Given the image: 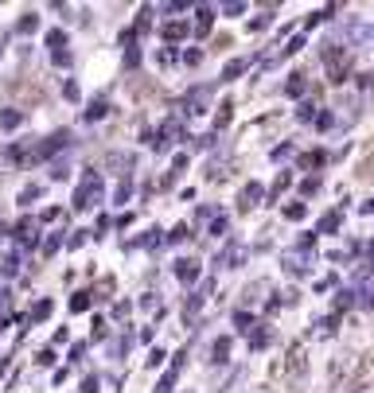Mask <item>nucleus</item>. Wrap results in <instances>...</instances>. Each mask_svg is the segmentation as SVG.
Returning a JSON list of instances; mask_svg holds the SVG:
<instances>
[{"label":"nucleus","instance_id":"nucleus-2","mask_svg":"<svg viewBox=\"0 0 374 393\" xmlns=\"http://www.w3.org/2000/svg\"><path fill=\"white\" fill-rule=\"evenodd\" d=\"M312 261H316V249L312 246H301V241H296L293 249H285V253H281V265H285V273H293V277L312 273Z\"/></svg>","mask_w":374,"mask_h":393},{"label":"nucleus","instance_id":"nucleus-39","mask_svg":"<svg viewBox=\"0 0 374 393\" xmlns=\"http://www.w3.org/2000/svg\"><path fill=\"white\" fill-rule=\"evenodd\" d=\"M36 362H39V366H51V362H55V350H51V347H43V350L36 355Z\"/></svg>","mask_w":374,"mask_h":393},{"label":"nucleus","instance_id":"nucleus-20","mask_svg":"<svg viewBox=\"0 0 374 393\" xmlns=\"http://www.w3.org/2000/svg\"><path fill=\"white\" fill-rule=\"evenodd\" d=\"M316 117H320V110H316V102H301L296 105V121H304V125H316Z\"/></svg>","mask_w":374,"mask_h":393},{"label":"nucleus","instance_id":"nucleus-38","mask_svg":"<svg viewBox=\"0 0 374 393\" xmlns=\"http://www.w3.org/2000/svg\"><path fill=\"white\" fill-rule=\"evenodd\" d=\"M63 246V238H59V234H51V238H43V253H55V249H59Z\"/></svg>","mask_w":374,"mask_h":393},{"label":"nucleus","instance_id":"nucleus-51","mask_svg":"<svg viewBox=\"0 0 374 393\" xmlns=\"http://www.w3.org/2000/svg\"><path fill=\"white\" fill-rule=\"evenodd\" d=\"M125 315H129V300H121V304L113 308V320H125Z\"/></svg>","mask_w":374,"mask_h":393},{"label":"nucleus","instance_id":"nucleus-22","mask_svg":"<svg viewBox=\"0 0 374 393\" xmlns=\"http://www.w3.org/2000/svg\"><path fill=\"white\" fill-rule=\"evenodd\" d=\"M20 125H24L20 110H4V113H0V129H20Z\"/></svg>","mask_w":374,"mask_h":393},{"label":"nucleus","instance_id":"nucleus-8","mask_svg":"<svg viewBox=\"0 0 374 393\" xmlns=\"http://www.w3.org/2000/svg\"><path fill=\"white\" fill-rule=\"evenodd\" d=\"M211 28H214V8L211 4H199L195 8V31H199V36H207Z\"/></svg>","mask_w":374,"mask_h":393},{"label":"nucleus","instance_id":"nucleus-42","mask_svg":"<svg viewBox=\"0 0 374 393\" xmlns=\"http://www.w3.org/2000/svg\"><path fill=\"white\" fill-rule=\"evenodd\" d=\"M289 156H293V145H277V148H273V160H289Z\"/></svg>","mask_w":374,"mask_h":393},{"label":"nucleus","instance_id":"nucleus-24","mask_svg":"<svg viewBox=\"0 0 374 393\" xmlns=\"http://www.w3.org/2000/svg\"><path fill=\"white\" fill-rule=\"evenodd\" d=\"M261 292H269V281H254V284H249V288L242 292V296H246V304H254V300H261Z\"/></svg>","mask_w":374,"mask_h":393},{"label":"nucleus","instance_id":"nucleus-45","mask_svg":"<svg viewBox=\"0 0 374 393\" xmlns=\"http://www.w3.org/2000/svg\"><path fill=\"white\" fill-rule=\"evenodd\" d=\"M82 355H86V342H74V347H71V362H82Z\"/></svg>","mask_w":374,"mask_h":393},{"label":"nucleus","instance_id":"nucleus-14","mask_svg":"<svg viewBox=\"0 0 374 393\" xmlns=\"http://www.w3.org/2000/svg\"><path fill=\"white\" fill-rule=\"evenodd\" d=\"M180 366H184V355H180L176 362H172V370L160 378V386H156V393H172V386H176V378H180Z\"/></svg>","mask_w":374,"mask_h":393},{"label":"nucleus","instance_id":"nucleus-37","mask_svg":"<svg viewBox=\"0 0 374 393\" xmlns=\"http://www.w3.org/2000/svg\"><path fill=\"white\" fill-rule=\"evenodd\" d=\"M269 23H273V8H269L265 16H257V20L249 23V31H261V28H269Z\"/></svg>","mask_w":374,"mask_h":393},{"label":"nucleus","instance_id":"nucleus-5","mask_svg":"<svg viewBox=\"0 0 374 393\" xmlns=\"http://www.w3.org/2000/svg\"><path fill=\"white\" fill-rule=\"evenodd\" d=\"M246 257H249V249L242 246V241H234V246H227V249L219 253V265H222V269H238Z\"/></svg>","mask_w":374,"mask_h":393},{"label":"nucleus","instance_id":"nucleus-59","mask_svg":"<svg viewBox=\"0 0 374 393\" xmlns=\"http://www.w3.org/2000/svg\"><path fill=\"white\" fill-rule=\"evenodd\" d=\"M4 39H8V36H4V31H0V51H4Z\"/></svg>","mask_w":374,"mask_h":393},{"label":"nucleus","instance_id":"nucleus-7","mask_svg":"<svg viewBox=\"0 0 374 393\" xmlns=\"http://www.w3.org/2000/svg\"><path fill=\"white\" fill-rule=\"evenodd\" d=\"M230 347H234V335H222V339H214V347H211V362H214V366L230 362Z\"/></svg>","mask_w":374,"mask_h":393},{"label":"nucleus","instance_id":"nucleus-15","mask_svg":"<svg viewBox=\"0 0 374 393\" xmlns=\"http://www.w3.org/2000/svg\"><path fill=\"white\" fill-rule=\"evenodd\" d=\"M339 222H343V214H339V211L323 214V219L316 222V234H336V230H339Z\"/></svg>","mask_w":374,"mask_h":393},{"label":"nucleus","instance_id":"nucleus-41","mask_svg":"<svg viewBox=\"0 0 374 393\" xmlns=\"http://www.w3.org/2000/svg\"><path fill=\"white\" fill-rule=\"evenodd\" d=\"M214 140H219L214 132H203V137H195V148H214Z\"/></svg>","mask_w":374,"mask_h":393},{"label":"nucleus","instance_id":"nucleus-46","mask_svg":"<svg viewBox=\"0 0 374 393\" xmlns=\"http://www.w3.org/2000/svg\"><path fill=\"white\" fill-rule=\"evenodd\" d=\"M71 63H74L71 51H55V66H71Z\"/></svg>","mask_w":374,"mask_h":393},{"label":"nucleus","instance_id":"nucleus-44","mask_svg":"<svg viewBox=\"0 0 374 393\" xmlns=\"http://www.w3.org/2000/svg\"><path fill=\"white\" fill-rule=\"evenodd\" d=\"M184 63L187 66H199V63H203V51H195V47H191V51L184 55Z\"/></svg>","mask_w":374,"mask_h":393},{"label":"nucleus","instance_id":"nucleus-27","mask_svg":"<svg viewBox=\"0 0 374 393\" xmlns=\"http://www.w3.org/2000/svg\"><path fill=\"white\" fill-rule=\"evenodd\" d=\"M336 315H328V320H316V335H320V339H328V335H336Z\"/></svg>","mask_w":374,"mask_h":393},{"label":"nucleus","instance_id":"nucleus-60","mask_svg":"<svg viewBox=\"0 0 374 393\" xmlns=\"http://www.w3.org/2000/svg\"><path fill=\"white\" fill-rule=\"evenodd\" d=\"M370 90H374V74H370Z\"/></svg>","mask_w":374,"mask_h":393},{"label":"nucleus","instance_id":"nucleus-19","mask_svg":"<svg viewBox=\"0 0 374 393\" xmlns=\"http://www.w3.org/2000/svg\"><path fill=\"white\" fill-rule=\"evenodd\" d=\"M242 70H246V58H230V63L222 66V82H234Z\"/></svg>","mask_w":374,"mask_h":393},{"label":"nucleus","instance_id":"nucleus-40","mask_svg":"<svg viewBox=\"0 0 374 393\" xmlns=\"http://www.w3.org/2000/svg\"><path fill=\"white\" fill-rule=\"evenodd\" d=\"M316 191H320V179H316V175H312V179H304V183H301V195H316Z\"/></svg>","mask_w":374,"mask_h":393},{"label":"nucleus","instance_id":"nucleus-11","mask_svg":"<svg viewBox=\"0 0 374 393\" xmlns=\"http://www.w3.org/2000/svg\"><path fill=\"white\" fill-rule=\"evenodd\" d=\"M261 199H265V187H261V183H246V187H242V211L257 206Z\"/></svg>","mask_w":374,"mask_h":393},{"label":"nucleus","instance_id":"nucleus-21","mask_svg":"<svg viewBox=\"0 0 374 393\" xmlns=\"http://www.w3.org/2000/svg\"><path fill=\"white\" fill-rule=\"evenodd\" d=\"M230 117H234V102H222V105H219V113H214V129H227Z\"/></svg>","mask_w":374,"mask_h":393},{"label":"nucleus","instance_id":"nucleus-32","mask_svg":"<svg viewBox=\"0 0 374 393\" xmlns=\"http://www.w3.org/2000/svg\"><path fill=\"white\" fill-rule=\"evenodd\" d=\"M90 308V292H74L71 296V312H86Z\"/></svg>","mask_w":374,"mask_h":393},{"label":"nucleus","instance_id":"nucleus-31","mask_svg":"<svg viewBox=\"0 0 374 393\" xmlns=\"http://www.w3.org/2000/svg\"><path fill=\"white\" fill-rule=\"evenodd\" d=\"M105 113H110V105H105L102 98H98V102H94V105H90V110H86V121H102Z\"/></svg>","mask_w":374,"mask_h":393},{"label":"nucleus","instance_id":"nucleus-47","mask_svg":"<svg viewBox=\"0 0 374 393\" xmlns=\"http://www.w3.org/2000/svg\"><path fill=\"white\" fill-rule=\"evenodd\" d=\"M222 12H227V16H242V12H246V4H242V0H234V4H227Z\"/></svg>","mask_w":374,"mask_h":393},{"label":"nucleus","instance_id":"nucleus-10","mask_svg":"<svg viewBox=\"0 0 374 393\" xmlns=\"http://www.w3.org/2000/svg\"><path fill=\"white\" fill-rule=\"evenodd\" d=\"M187 23L184 20H168V23H164V28H160V36L164 39H168V43H180V39H187Z\"/></svg>","mask_w":374,"mask_h":393},{"label":"nucleus","instance_id":"nucleus-17","mask_svg":"<svg viewBox=\"0 0 374 393\" xmlns=\"http://www.w3.org/2000/svg\"><path fill=\"white\" fill-rule=\"evenodd\" d=\"M304 366H308V362H304V347H293V350H289V374L296 378V374H304Z\"/></svg>","mask_w":374,"mask_h":393},{"label":"nucleus","instance_id":"nucleus-35","mask_svg":"<svg viewBox=\"0 0 374 393\" xmlns=\"http://www.w3.org/2000/svg\"><path fill=\"white\" fill-rule=\"evenodd\" d=\"M304 214H308V206H304V203H289V206H285V219H293V222L304 219Z\"/></svg>","mask_w":374,"mask_h":393},{"label":"nucleus","instance_id":"nucleus-34","mask_svg":"<svg viewBox=\"0 0 374 393\" xmlns=\"http://www.w3.org/2000/svg\"><path fill=\"white\" fill-rule=\"evenodd\" d=\"M254 328V315L249 312H234V331H249Z\"/></svg>","mask_w":374,"mask_h":393},{"label":"nucleus","instance_id":"nucleus-61","mask_svg":"<svg viewBox=\"0 0 374 393\" xmlns=\"http://www.w3.org/2000/svg\"><path fill=\"white\" fill-rule=\"evenodd\" d=\"M184 393H191V389H184Z\"/></svg>","mask_w":374,"mask_h":393},{"label":"nucleus","instance_id":"nucleus-29","mask_svg":"<svg viewBox=\"0 0 374 393\" xmlns=\"http://www.w3.org/2000/svg\"><path fill=\"white\" fill-rule=\"evenodd\" d=\"M47 315H51V300H39V304L31 308L28 320H31V323H39V320H47Z\"/></svg>","mask_w":374,"mask_h":393},{"label":"nucleus","instance_id":"nucleus-33","mask_svg":"<svg viewBox=\"0 0 374 393\" xmlns=\"http://www.w3.org/2000/svg\"><path fill=\"white\" fill-rule=\"evenodd\" d=\"M129 195H133V179H121V183H118V191H113V203H125Z\"/></svg>","mask_w":374,"mask_h":393},{"label":"nucleus","instance_id":"nucleus-55","mask_svg":"<svg viewBox=\"0 0 374 393\" xmlns=\"http://www.w3.org/2000/svg\"><path fill=\"white\" fill-rule=\"evenodd\" d=\"M164 358H168V355H164V350H152V355H148V366H160Z\"/></svg>","mask_w":374,"mask_h":393},{"label":"nucleus","instance_id":"nucleus-58","mask_svg":"<svg viewBox=\"0 0 374 393\" xmlns=\"http://www.w3.org/2000/svg\"><path fill=\"white\" fill-rule=\"evenodd\" d=\"M367 265H374V241H367Z\"/></svg>","mask_w":374,"mask_h":393},{"label":"nucleus","instance_id":"nucleus-26","mask_svg":"<svg viewBox=\"0 0 374 393\" xmlns=\"http://www.w3.org/2000/svg\"><path fill=\"white\" fill-rule=\"evenodd\" d=\"M351 304H359V292L347 288V292H339V296H336V312H347Z\"/></svg>","mask_w":374,"mask_h":393},{"label":"nucleus","instance_id":"nucleus-23","mask_svg":"<svg viewBox=\"0 0 374 393\" xmlns=\"http://www.w3.org/2000/svg\"><path fill=\"white\" fill-rule=\"evenodd\" d=\"M273 342V331L265 328V331H254V335H249V350H265Z\"/></svg>","mask_w":374,"mask_h":393},{"label":"nucleus","instance_id":"nucleus-56","mask_svg":"<svg viewBox=\"0 0 374 393\" xmlns=\"http://www.w3.org/2000/svg\"><path fill=\"white\" fill-rule=\"evenodd\" d=\"M82 393H98V378H86V382H82Z\"/></svg>","mask_w":374,"mask_h":393},{"label":"nucleus","instance_id":"nucleus-12","mask_svg":"<svg viewBox=\"0 0 374 393\" xmlns=\"http://www.w3.org/2000/svg\"><path fill=\"white\" fill-rule=\"evenodd\" d=\"M323 160H328V152H323V148H316V152H304L301 160V172H316V168H323Z\"/></svg>","mask_w":374,"mask_h":393},{"label":"nucleus","instance_id":"nucleus-36","mask_svg":"<svg viewBox=\"0 0 374 393\" xmlns=\"http://www.w3.org/2000/svg\"><path fill=\"white\" fill-rule=\"evenodd\" d=\"M66 43V31H47V47H55V51H63Z\"/></svg>","mask_w":374,"mask_h":393},{"label":"nucleus","instance_id":"nucleus-1","mask_svg":"<svg viewBox=\"0 0 374 393\" xmlns=\"http://www.w3.org/2000/svg\"><path fill=\"white\" fill-rule=\"evenodd\" d=\"M105 199V183L98 172H86L78 179V187H74V211H94L98 203Z\"/></svg>","mask_w":374,"mask_h":393},{"label":"nucleus","instance_id":"nucleus-18","mask_svg":"<svg viewBox=\"0 0 374 393\" xmlns=\"http://www.w3.org/2000/svg\"><path fill=\"white\" fill-rule=\"evenodd\" d=\"M20 273V253H4L0 257V277H16Z\"/></svg>","mask_w":374,"mask_h":393},{"label":"nucleus","instance_id":"nucleus-4","mask_svg":"<svg viewBox=\"0 0 374 393\" xmlns=\"http://www.w3.org/2000/svg\"><path fill=\"white\" fill-rule=\"evenodd\" d=\"M66 145H71V132H66V129L51 132L47 140H39V145H36V160H51V156H55V152H63Z\"/></svg>","mask_w":374,"mask_h":393},{"label":"nucleus","instance_id":"nucleus-6","mask_svg":"<svg viewBox=\"0 0 374 393\" xmlns=\"http://www.w3.org/2000/svg\"><path fill=\"white\" fill-rule=\"evenodd\" d=\"M331 117H336V129H347V125L359 121V102H343L331 110Z\"/></svg>","mask_w":374,"mask_h":393},{"label":"nucleus","instance_id":"nucleus-52","mask_svg":"<svg viewBox=\"0 0 374 393\" xmlns=\"http://www.w3.org/2000/svg\"><path fill=\"white\" fill-rule=\"evenodd\" d=\"M359 308H374V288H367V292L359 296Z\"/></svg>","mask_w":374,"mask_h":393},{"label":"nucleus","instance_id":"nucleus-13","mask_svg":"<svg viewBox=\"0 0 374 393\" xmlns=\"http://www.w3.org/2000/svg\"><path fill=\"white\" fill-rule=\"evenodd\" d=\"M16 234H20V246H24V249H31V246L39 241V238H36V222H31V219H24L20 226H16Z\"/></svg>","mask_w":374,"mask_h":393},{"label":"nucleus","instance_id":"nucleus-25","mask_svg":"<svg viewBox=\"0 0 374 393\" xmlns=\"http://www.w3.org/2000/svg\"><path fill=\"white\" fill-rule=\"evenodd\" d=\"M164 241H168V238H164V230H148L145 238H140V246H145V249H160Z\"/></svg>","mask_w":374,"mask_h":393},{"label":"nucleus","instance_id":"nucleus-3","mask_svg":"<svg viewBox=\"0 0 374 393\" xmlns=\"http://www.w3.org/2000/svg\"><path fill=\"white\" fill-rule=\"evenodd\" d=\"M207 105H211V86H191L187 90V98L180 102V117H199V113H207Z\"/></svg>","mask_w":374,"mask_h":393},{"label":"nucleus","instance_id":"nucleus-16","mask_svg":"<svg viewBox=\"0 0 374 393\" xmlns=\"http://www.w3.org/2000/svg\"><path fill=\"white\" fill-rule=\"evenodd\" d=\"M304 90H308V82H304V74H296V70H293V74H289V82H285V94H289V98H301Z\"/></svg>","mask_w":374,"mask_h":393},{"label":"nucleus","instance_id":"nucleus-28","mask_svg":"<svg viewBox=\"0 0 374 393\" xmlns=\"http://www.w3.org/2000/svg\"><path fill=\"white\" fill-rule=\"evenodd\" d=\"M36 28H39V16H36V12H28L20 23H16V31H20V36H31Z\"/></svg>","mask_w":374,"mask_h":393},{"label":"nucleus","instance_id":"nucleus-43","mask_svg":"<svg viewBox=\"0 0 374 393\" xmlns=\"http://www.w3.org/2000/svg\"><path fill=\"white\" fill-rule=\"evenodd\" d=\"M164 238H168L172 246H176V241H184V238H187V226H176V230H172V234H164Z\"/></svg>","mask_w":374,"mask_h":393},{"label":"nucleus","instance_id":"nucleus-30","mask_svg":"<svg viewBox=\"0 0 374 393\" xmlns=\"http://www.w3.org/2000/svg\"><path fill=\"white\" fill-rule=\"evenodd\" d=\"M227 214H214V219H211V238H227Z\"/></svg>","mask_w":374,"mask_h":393},{"label":"nucleus","instance_id":"nucleus-50","mask_svg":"<svg viewBox=\"0 0 374 393\" xmlns=\"http://www.w3.org/2000/svg\"><path fill=\"white\" fill-rule=\"evenodd\" d=\"M63 94L71 98V102H78V82H66V86H63Z\"/></svg>","mask_w":374,"mask_h":393},{"label":"nucleus","instance_id":"nucleus-49","mask_svg":"<svg viewBox=\"0 0 374 393\" xmlns=\"http://www.w3.org/2000/svg\"><path fill=\"white\" fill-rule=\"evenodd\" d=\"M140 63V51L137 47H129V51H125V66H137Z\"/></svg>","mask_w":374,"mask_h":393},{"label":"nucleus","instance_id":"nucleus-9","mask_svg":"<svg viewBox=\"0 0 374 393\" xmlns=\"http://www.w3.org/2000/svg\"><path fill=\"white\" fill-rule=\"evenodd\" d=\"M176 277L184 284H195L199 281V261H191V257H180L176 261Z\"/></svg>","mask_w":374,"mask_h":393},{"label":"nucleus","instance_id":"nucleus-57","mask_svg":"<svg viewBox=\"0 0 374 393\" xmlns=\"http://www.w3.org/2000/svg\"><path fill=\"white\" fill-rule=\"evenodd\" d=\"M359 211H363V214H374V195H370V199H367V203H363V206H359Z\"/></svg>","mask_w":374,"mask_h":393},{"label":"nucleus","instance_id":"nucleus-48","mask_svg":"<svg viewBox=\"0 0 374 393\" xmlns=\"http://www.w3.org/2000/svg\"><path fill=\"white\" fill-rule=\"evenodd\" d=\"M156 63H160V66H172V63H176V47H172V51H160V58H156Z\"/></svg>","mask_w":374,"mask_h":393},{"label":"nucleus","instance_id":"nucleus-54","mask_svg":"<svg viewBox=\"0 0 374 393\" xmlns=\"http://www.w3.org/2000/svg\"><path fill=\"white\" fill-rule=\"evenodd\" d=\"M328 288H336V277H323V281H316V292H328Z\"/></svg>","mask_w":374,"mask_h":393},{"label":"nucleus","instance_id":"nucleus-53","mask_svg":"<svg viewBox=\"0 0 374 393\" xmlns=\"http://www.w3.org/2000/svg\"><path fill=\"white\" fill-rule=\"evenodd\" d=\"M36 199H39V187H28V191L20 195V203H36Z\"/></svg>","mask_w":374,"mask_h":393}]
</instances>
